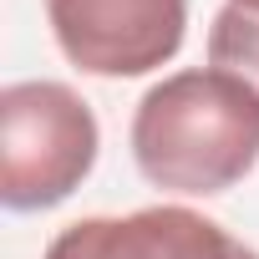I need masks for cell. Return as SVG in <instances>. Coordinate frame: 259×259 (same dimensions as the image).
Returning a JSON list of instances; mask_svg holds the SVG:
<instances>
[{"label":"cell","instance_id":"6da1fadb","mask_svg":"<svg viewBox=\"0 0 259 259\" xmlns=\"http://www.w3.org/2000/svg\"><path fill=\"white\" fill-rule=\"evenodd\" d=\"M133 158L153 188L208 198L259 163V97L219 71H173L138 102Z\"/></svg>","mask_w":259,"mask_h":259},{"label":"cell","instance_id":"3957f363","mask_svg":"<svg viewBox=\"0 0 259 259\" xmlns=\"http://www.w3.org/2000/svg\"><path fill=\"white\" fill-rule=\"evenodd\" d=\"M56 46L92 76H148L178 56L188 0H46Z\"/></svg>","mask_w":259,"mask_h":259},{"label":"cell","instance_id":"5b68a950","mask_svg":"<svg viewBox=\"0 0 259 259\" xmlns=\"http://www.w3.org/2000/svg\"><path fill=\"white\" fill-rule=\"evenodd\" d=\"M208 66L239 76L254 97H259V11H244V6H229L213 16V31H208Z\"/></svg>","mask_w":259,"mask_h":259},{"label":"cell","instance_id":"7a4b0ae2","mask_svg":"<svg viewBox=\"0 0 259 259\" xmlns=\"http://www.w3.org/2000/svg\"><path fill=\"white\" fill-rule=\"evenodd\" d=\"M97 163V117L66 81H11L0 92V203L51 208Z\"/></svg>","mask_w":259,"mask_h":259},{"label":"cell","instance_id":"277c9868","mask_svg":"<svg viewBox=\"0 0 259 259\" xmlns=\"http://www.w3.org/2000/svg\"><path fill=\"white\" fill-rule=\"evenodd\" d=\"M46 259H259V254L229 239L213 219L178 203H158L127 219H81L51 239Z\"/></svg>","mask_w":259,"mask_h":259},{"label":"cell","instance_id":"8992f818","mask_svg":"<svg viewBox=\"0 0 259 259\" xmlns=\"http://www.w3.org/2000/svg\"><path fill=\"white\" fill-rule=\"evenodd\" d=\"M234 6H244V11H259V0H234Z\"/></svg>","mask_w":259,"mask_h":259}]
</instances>
